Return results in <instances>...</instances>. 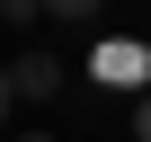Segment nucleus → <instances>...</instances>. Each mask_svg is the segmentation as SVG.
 Masks as SVG:
<instances>
[{
    "instance_id": "obj_1",
    "label": "nucleus",
    "mask_w": 151,
    "mask_h": 142,
    "mask_svg": "<svg viewBox=\"0 0 151 142\" xmlns=\"http://www.w3.org/2000/svg\"><path fill=\"white\" fill-rule=\"evenodd\" d=\"M89 71H98L107 89H142V71H151V53H142V44H124V36H107V44L89 53Z\"/></svg>"
},
{
    "instance_id": "obj_2",
    "label": "nucleus",
    "mask_w": 151,
    "mask_h": 142,
    "mask_svg": "<svg viewBox=\"0 0 151 142\" xmlns=\"http://www.w3.org/2000/svg\"><path fill=\"white\" fill-rule=\"evenodd\" d=\"M9 80H18V98H53L62 89V62L53 53H27V62H9Z\"/></svg>"
},
{
    "instance_id": "obj_3",
    "label": "nucleus",
    "mask_w": 151,
    "mask_h": 142,
    "mask_svg": "<svg viewBox=\"0 0 151 142\" xmlns=\"http://www.w3.org/2000/svg\"><path fill=\"white\" fill-rule=\"evenodd\" d=\"M133 142H151V89L133 98Z\"/></svg>"
},
{
    "instance_id": "obj_4",
    "label": "nucleus",
    "mask_w": 151,
    "mask_h": 142,
    "mask_svg": "<svg viewBox=\"0 0 151 142\" xmlns=\"http://www.w3.org/2000/svg\"><path fill=\"white\" fill-rule=\"evenodd\" d=\"M9 107H18V80H9V71H0V124H9Z\"/></svg>"
},
{
    "instance_id": "obj_5",
    "label": "nucleus",
    "mask_w": 151,
    "mask_h": 142,
    "mask_svg": "<svg viewBox=\"0 0 151 142\" xmlns=\"http://www.w3.org/2000/svg\"><path fill=\"white\" fill-rule=\"evenodd\" d=\"M27 142H45V133H27Z\"/></svg>"
}]
</instances>
